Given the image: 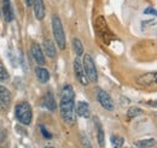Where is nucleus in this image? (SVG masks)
<instances>
[{"label":"nucleus","instance_id":"obj_1","mask_svg":"<svg viewBox=\"0 0 157 148\" xmlns=\"http://www.w3.org/2000/svg\"><path fill=\"white\" fill-rule=\"evenodd\" d=\"M59 110H60V116L65 123L74 124L76 122L75 93L71 84H65L60 91Z\"/></svg>","mask_w":157,"mask_h":148},{"label":"nucleus","instance_id":"obj_2","mask_svg":"<svg viewBox=\"0 0 157 148\" xmlns=\"http://www.w3.org/2000/svg\"><path fill=\"white\" fill-rule=\"evenodd\" d=\"M94 28H96V31H97L98 37L105 43V45H109V43L115 39V35L113 34V31H111L110 28L108 27L106 20H105V18H104L103 16H99L98 18L96 19Z\"/></svg>","mask_w":157,"mask_h":148},{"label":"nucleus","instance_id":"obj_3","mask_svg":"<svg viewBox=\"0 0 157 148\" xmlns=\"http://www.w3.org/2000/svg\"><path fill=\"white\" fill-rule=\"evenodd\" d=\"M15 116L17 120L23 125H29L33 118V112H32L30 105L27 101H22L20 104H17L15 107Z\"/></svg>","mask_w":157,"mask_h":148},{"label":"nucleus","instance_id":"obj_4","mask_svg":"<svg viewBox=\"0 0 157 148\" xmlns=\"http://www.w3.org/2000/svg\"><path fill=\"white\" fill-rule=\"evenodd\" d=\"M52 31H53V36H55V41L57 46L60 50H64L65 48V34H64L62 20L57 15L52 16Z\"/></svg>","mask_w":157,"mask_h":148},{"label":"nucleus","instance_id":"obj_5","mask_svg":"<svg viewBox=\"0 0 157 148\" xmlns=\"http://www.w3.org/2000/svg\"><path fill=\"white\" fill-rule=\"evenodd\" d=\"M82 66L85 70V74L87 76L90 82H97L98 81V72H97V68L96 64L92 59V57L90 54H85L82 59Z\"/></svg>","mask_w":157,"mask_h":148},{"label":"nucleus","instance_id":"obj_6","mask_svg":"<svg viewBox=\"0 0 157 148\" xmlns=\"http://www.w3.org/2000/svg\"><path fill=\"white\" fill-rule=\"evenodd\" d=\"M137 83L143 87H157V71H150L138 76Z\"/></svg>","mask_w":157,"mask_h":148},{"label":"nucleus","instance_id":"obj_7","mask_svg":"<svg viewBox=\"0 0 157 148\" xmlns=\"http://www.w3.org/2000/svg\"><path fill=\"white\" fill-rule=\"evenodd\" d=\"M97 100L98 102L108 111H113L114 110V101L111 99V96L103 89L97 91Z\"/></svg>","mask_w":157,"mask_h":148},{"label":"nucleus","instance_id":"obj_8","mask_svg":"<svg viewBox=\"0 0 157 148\" xmlns=\"http://www.w3.org/2000/svg\"><path fill=\"white\" fill-rule=\"evenodd\" d=\"M74 72H75L78 81L82 86H87L88 84L90 81H88L87 76L85 74V70H83V66H82V61L78 58H75V60H74Z\"/></svg>","mask_w":157,"mask_h":148},{"label":"nucleus","instance_id":"obj_9","mask_svg":"<svg viewBox=\"0 0 157 148\" xmlns=\"http://www.w3.org/2000/svg\"><path fill=\"white\" fill-rule=\"evenodd\" d=\"M30 53H32V57L34 58V60L39 65H44L45 64V54H44V51L41 50L39 43H36V42H33L32 43V46H30Z\"/></svg>","mask_w":157,"mask_h":148},{"label":"nucleus","instance_id":"obj_10","mask_svg":"<svg viewBox=\"0 0 157 148\" xmlns=\"http://www.w3.org/2000/svg\"><path fill=\"white\" fill-rule=\"evenodd\" d=\"M10 105H11V93L6 87L0 86V107L2 110H7Z\"/></svg>","mask_w":157,"mask_h":148},{"label":"nucleus","instance_id":"obj_11","mask_svg":"<svg viewBox=\"0 0 157 148\" xmlns=\"http://www.w3.org/2000/svg\"><path fill=\"white\" fill-rule=\"evenodd\" d=\"M42 106L51 112L56 111V109H57L56 100H55V96L51 92H47L45 94V96L42 98Z\"/></svg>","mask_w":157,"mask_h":148},{"label":"nucleus","instance_id":"obj_12","mask_svg":"<svg viewBox=\"0 0 157 148\" xmlns=\"http://www.w3.org/2000/svg\"><path fill=\"white\" fill-rule=\"evenodd\" d=\"M76 114L82 117V118H90L91 116V110H90V105L86 101H78L76 107H75Z\"/></svg>","mask_w":157,"mask_h":148},{"label":"nucleus","instance_id":"obj_13","mask_svg":"<svg viewBox=\"0 0 157 148\" xmlns=\"http://www.w3.org/2000/svg\"><path fill=\"white\" fill-rule=\"evenodd\" d=\"M34 5V15L36 19L42 20L45 17V5H44V0H34L33 1Z\"/></svg>","mask_w":157,"mask_h":148},{"label":"nucleus","instance_id":"obj_14","mask_svg":"<svg viewBox=\"0 0 157 148\" xmlns=\"http://www.w3.org/2000/svg\"><path fill=\"white\" fill-rule=\"evenodd\" d=\"M2 15L6 22H11L13 19V11L10 0H2Z\"/></svg>","mask_w":157,"mask_h":148},{"label":"nucleus","instance_id":"obj_15","mask_svg":"<svg viewBox=\"0 0 157 148\" xmlns=\"http://www.w3.org/2000/svg\"><path fill=\"white\" fill-rule=\"evenodd\" d=\"M44 53L47 57H50V58H55L56 57V54H57L56 46H55V43H53L52 40L47 39V40L44 41Z\"/></svg>","mask_w":157,"mask_h":148},{"label":"nucleus","instance_id":"obj_16","mask_svg":"<svg viewBox=\"0 0 157 148\" xmlns=\"http://www.w3.org/2000/svg\"><path fill=\"white\" fill-rule=\"evenodd\" d=\"M35 75H36V78H38V81H39L40 83H46L50 80V72H48V70L45 69V68H42V66H38L35 69Z\"/></svg>","mask_w":157,"mask_h":148},{"label":"nucleus","instance_id":"obj_17","mask_svg":"<svg viewBox=\"0 0 157 148\" xmlns=\"http://www.w3.org/2000/svg\"><path fill=\"white\" fill-rule=\"evenodd\" d=\"M134 145H136L138 148H151L156 145V140L152 139V137H149V139H144V140L136 141Z\"/></svg>","mask_w":157,"mask_h":148},{"label":"nucleus","instance_id":"obj_18","mask_svg":"<svg viewBox=\"0 0 157 148\" xmlns=\"http://www.w3.org/2000/svg\"><path fill=\"white\" fill-rule=\"evenodd\" d=\"M94 123L97 124V140H98V145L100 147H104L105 145V137H104V131L98 122V118H94Z\"/></svg>","mask_w":157,"mask_h":148},{"label":"nucleus","instance_id":"obj_19","mask_svg":"<svg viewBox=\"0 0 157 148\" xmlns=\"http://www.w3.org/2000/svg\"><path fill=\"white\" fill-rule=\"evenodd\" d=\"M73 48L78 57L83 54V45L78 39H73Z\"/></svg>","mask_w":157,"mask_h":148},{"label":"nucleus","instance_id":"obj_20","mask_svg":"<svg viewBox=\"0 0 157 148\" xmlns=\"http://www.w3.org/2000/svg\"><path fill=\"white\" fill-rule=\"evenodd\" d=\"M10 78V75L9 71L6 70V68L4 66V64L0 61V82H5Z\"/></svg>","mask_w":157,"mask_h":148},{"label":"nucleus","instance_id":"obj_21","mask_svg":"<svg viewBox=\"0 0 157 148\" xmlns=\"http://www.w3.org/2000/svg\"><path fill=\"white\" fill-rule=\"evenodd\" d=\"M123 142H124V140H123V137H121V136H111V143H113V146L115 148H121L123 146Z\"/></svg>","mask_w":157,"mask_h":148},{"label":"nucleus","instance_id":"obj_22","mask_svg":"<svg viewBox=\"0 0 157 148\" xmlns=\"http://www.w3.org/2000/svg\"><path fill=\"white\" fill-rule=\"evenodd\" d=\"M143 113V111L139 107H129V110L127 112V117L128 118H136L138 116H140Z\"/></svg>","mask_w":157,"mask_h":148},{"label":"nucleus","instance_id":"obj_23","mask_svg":"<svg viewBox=\"0 0 157 148\" xmlns=\"http://www.w3.org/2000/svg\"><path fill=\"white\" fill-rule=\"evenodd\" d=\"M40 131H41V134H42V136L45 137V139H47V140H51L52 139V135H51V132H48L47 129L44 127V125H40Z\"/></svg>","mask_w":157,"mask_h":148},{"label":"nucleus","instance_id":"obj_24","mask_svg":"<svg viewBox=\"0 0 157 148\" xmlns=\"http://www.w3.org/2000/svg\"><path fill=\"white\" fill-rule=\"evenodd\" d=\"M81 142H82V147L83 148H92L91 143H90V140L87 139V136L82 135L81 136Z\"/></svg>","mask_w":157,"mask_h":148},{"label":"nucleus","instance_id":"obj_25","mask_svg":"<svg viewBox=\"0 0 157 148\" xmlns=\"http://www.w3.org/2000/svg\"><path fill=\"white\" fill-rule=\"evenodd\" d=\"M144 13L145 15H154V16H157V10L152 9V7H147L144 10Z\"/></svg>","mask_w":157,"mask_h":148},{"label":"nucleus","instance_id":"obj_26","mask_svg":"<svg viewBox=\"0 0 157 148\" xmlns=\"http://www.w3.org/2000/svg\"><path fill=\"white\" fill-rule=\"evenodd\" d=\"M147 105L154 106V107H157V100H151V101H149V102H147Z\"/></svg>","mask_w":157,"mask_h":148},{"label":"nucleus","instance_id":"obj_27","mask_svg":"<svg viewBox=\"0 0 157 148\" xmlns=\"http://www.w3.org/2000/svg\"><path fill=\"white\" fill-rule=\"evenodd\" d=\"M33 1H34V0H25V5H27V6H32V5H33Z\"/></svg>","mask_w":157,"mask_h":148},{"label":"nucleus","instance_id":"obj_28","mask_svg":"<svg viewBox=\"0 0 157 148\" xmlns=\"http://www.w3.org/2000/svg\"><path fill=\"white\" fill-rule=\"evenodd\" d=\"M44 148H53V147H51V146H46V147H44Z\"/></svg>","mask_w":157,"mask_h":148},{"label":"nucleus","instance_id":"obj_29","mask_svg":"<svg viewBox=\"0 0 157 148\" xmlns=\"http://www.w3.org/2000/svg\"><path fill=\"white\" fill-rule=\"evenodd\" d=\"M0 148H4V147H0Z\"/></svg>","mask_w":157,"mask_h":148}]
</instances>
